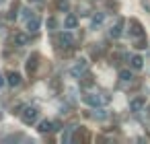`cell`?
<instances>
[{"mask_svg":"<svg viewBox=\"0 0 150 144\" xmlns=\"http://www.w3.org/2000/svg\"><path fill=\"white\" fill-rule=\"evenodd\" d=\"M88 117H95V119L103 121V119H107V117H109V111H105V109H99V107H95V113H91Z\"/></svg>","mask_w":150,"mask_h":144,"instance_id":"ac0fdd59","label":"cell"},{"mask_svg":"<svg viewBox=\"0 0 150 144\" xmlns=\"http://www.w3.org/2000/svg\"><path fill=\"white\" fill-rule=\"evenodd\" d=\"M2 2H4V0H0V4H2Z\"/></svg>","mask_w":150,"mask_h":144,"instance_id":"83f0119b","label":"cell"},{"mask_svg":"<svg viewBox=\"0 0 150 144\" xmlns=\"http://www.w3.org/2000/svg\"><path fill=\"white\" fill-rule=\"evenodd\" d=\"M4 82H6V78H4L2 74H0V89H2V87H4Z\"/></svg>","mask_w":150,"mask_h":144,"instance_id":"484cf974","label":"cell"},{"mask_svg":"<svg viewBox=\"0 0 150 144\" xmlns=\"http://www.w3.org/2000/svg\"><path fill=\"white\" fill-rule=\"evenodd\" d=\"M58 45L64 48V50H72V48H74V37H72V33H70V31L60 33V35H58Z\"/></svg>","mask_w":150,"mask_h":144,"instance_id":"7a4b0ae2","label":"cell"},{"mask_svg":"<svg viewBox=\"0 0 150 144\" xmlns=\"http://www.w3.org/2000/svg\"><path fill=\"white\" fill-rule=\"evenodd\" d=\"M39 60H41V56H39L37 52H33V54L27 58V64H25V66H27V74L33 76V74L37 72V68H39Z\"/></svg>","mask_w":150,"mask_h":144,"instance_id":"3957f363","label":"cell"},{"mask_svg":"<svg viewBox=\"0 0 150 144\" xmlns=\"http://www.w3.org/2000/svg\"><path fill=\"white\" fill-rule=\"evenodd\" d=\"M134 48H136V50H146V48H148V39H146V35L134 37Z\"/></svg>","mask_w":150,"mask_h":144,"instance_id":"e0dca14e","label":"cell"},{"mask_svg":"<svg viewBox=\"0 0 150 144\" xmlns=\"http://www.w3.org/2000/svg\"><path fill=\"white\" fill-rule=\"evenodd\" d=\"M39 25H41V21H39L37 17L27 19V29H29V33H37V31H39Z\"/></svg>","mask_w":150,"mask_h":144,"instance_id":"4fadbf2b","label":"cell"},{"mask_svg":"<svg viewBox=\"0 0 150 144\" xmlns=\"http://www.w3.org/2000/svg\"><path fill=\"white\" fill-rule=\"evenodd\" d=\"M54 123V132H58V130H62V121H52Z\"/></svg>","mask_w":150,"mask_h":144,"instance_id":"d4e9b609","label":"cell"},{"mask_svg":"<svg viewBox=\"0 0 150 144\" xmlns=\"http://www.w3.org/2000/svg\"><path fill=\"white\" fill-rule=\"evenodd\" d=\"M13 43H15L17 48H23V45L29 43V35H27V33H21V31L15 33V35H13Z\"/></svg>","mask_w":150,"mask_h":144,"instance_id":"30bf717a","label":"cell"},{"mask_svg":"<svg viewBox=\"0 0 150 144\" xmlns=\"http://www.w3.org/2000/svg\"><path fill=\"white\" fill-rule=\"evenodd\" d=\"M129 35L132 37H140V35H146L144 33V27L138 19H129Z\"/></svg>","mask_w":150,"mask_h":144,"instance_id":"5b68a950","label":"cell"},{"mask_svg":"<svg viewBox=\"0 0 150 144\" xmlns=\"http://www.w3.org/2000/svg\"><path fill=\"white\" fill-rule=\"evenodd\" d=\"M56 27H58V21H56L54 17H50V19H47V29H50V31H54Z\"/></svg>","mask_w":150,"mask_h":144,"instance_id":"603a6c76","label":"cell"},{"mask_svg":"<svg viewBox=\"0 0 150 144\" xmlns=\"http://www.w3.org/2000/svg\"><path fill=\"white\" fill-rule=\"evenodd\" d=\"M84 70H86V60H76V64L70 68V74L72 76H82Z\"/></svg>","mask_w":150,"mask_h":144,"instance_id":"9c48e42d","label":"cell"},{"mask_svg":"<svg viewBox=\"0 0 150 144\" xmlns=\"http://www.w3.org/2000/svg\"><path fill=\"white\" fill-rule=\"evenodd\" d=\"M31 2H41V0H31Z\"/></svg>","mask_w":150,"mask_h":144,"instance_id":"4316f807","label":"cell"},{"mask_svg":"<svg viewBox=\"0 0 150 144\" xmlns=\"http://www.w3.org/2000/svg\"><path fill=\"white\" fill-rule=\"evenodd\" d=\"M105 17H107L105 13H95V15H93V19H91V29H93V31H97V29L105 23Z\"/></svg>","mask_w":150,"mask_h":144,"instance_id":"ba28073f","label":"cell"},{"mask_svg":"<svg viewBox=\"0 0 150 144\" xmlns=\"http://www.w3.org/2000/svg\"><path fill=\"white\" fill-rule=\"evenodd\" d=\"M88 138H91V134L84 128H76V132L72 134V140L74 142H82V140H88Z\"/></svg>","mask_w":150,"mask_h":144,"instance_id":"7c38bea8","label":"cell"},{"mask_svg":"<svg viewBox=\"0 0 150 144\" xmlns=\"http://www.w3.org/2000/svg\"><path fill=\"white\" fill-rule=\"evenodd\" d=\"M127 60H129V64H132L134 70H142L144 68V58L142 56H129Z\"/></svg>","mask_w":150,"mask_h":144,"instance_id":"5bb4252c","label":"cell"},{"mask_svg":"<svg viewBox=\"0 0 150 144\" xmlns=\"http://www.w3.org/2000/svg\"><path fill=\"white\" fill-rule=\"evenodd\" d=\"M119 80L121 82H132L134 80V74H132V70H119Z\"/></svg>","mask_w":150,"mask_h":144,"instance_id":"ffe728a7","label":"cell"},{"mask_svg":"<svg viewBox=\"0 0 150 144\" xmlns=\"http://www.w3.org/2000/svg\"><path fill=\"white\" fill-rule=\"evenodd\" d=\"M95 84V76L93 74H88V72H82V78H80V87L86 91V89H91Z\"/></svg>","mask_w":150,"mask_h":144,"instance_id":"8fae6325","label":"cell"},{"mask_svg":"<svg viewBox=\"0 0 150 144\" xmlns=\"http://www.w3.org/2000/svg\"><path fill=\"white\" fill-rule=\"evenodd\" d=\"M21 119H23L25 126H33V123L39 119V109H37V107H23Z\"/></svg>","mask_w":150,"mask_h":144,"instance_id":"6da1fadb","label":"cell"},{"mask_svg":"<svg viewBox=\"0 0 150 144\" xmlns=\"http://www.w3.org/2000/svg\"><path fill=\"white\" fill-rule=\"evenodd\" d=\"M6 82H8L13 89L19 87V84H21V74H19V72H8V74H6Z\"/></svg>","mask_w":150,"mask_h":144,"instance_id":"9a60e30c","label":"cell"},{"mask_svg":"<svg viewBox=\"0 0 150 144\" xmlns=\"http://www.w3.org/2000/svg\"><path fill=\"white\" fill-rule=\"evenodd\" d=\"M99 97H101V103H109V101H111V95H109L107 91H101Z\"/></svg>","mask_w":150,"mask_h":144,"instance_id":"7402d4cb","label":"cell"},{"mask_svg":"<svg viewBox=\"0 0 150 144\" xmlns=\"http://www.w3.org/2000/svg\"><path fill=\"white\" fill-rule=\"evenodd\" d=\"M54 2H56V9L58 11H62V13L68 11V2H66V0H54Z\"/></svg>","mask_w":150,"mask_h":144,"instance_id":"44dd1931","label":"cell"},{"mask_svg":"<svg viewBox=\"0 0 150 144\" xmlns=\"http://www.w3.org/2000/svg\"><path fill=\"white\" fill-rule=\"evenodd\" d=\"M64 27H66V29H76V27H78V17H76V15H68V17L64 19Z\"/></svg>","mask_w":150,"mask_h":144,"instance_id":"2e32d148","label":"cell"},{"mask_svg":"<svg viewBox=\"0 0 150 144\" xmlns=\"http://www.w3.org/2000/svg\"><path fill=\"white\" fill-rule=\"evenodd\" d=\"M123 27H125V19L121 17V19H117V21H115V25L109 29V37H113V39H119V37L123 35Z\"/></svg>","mask_w":150,"mask_h":144,"instance_id":"277c9868","label":"cell"},{"mask_svg":"<svg viewBox=\"0 0 150 144\" xmlns=\"http://www.w3.org/2000/svg\"><path fill=\"white\" fill-rule=\"evenodd\" d=\"M41 134H47V132H52L54 130V123L50 121V119H43V121H39V128H37Z\"/></svg>","mask_w":150,"mask_h":144,"instance_id":"d6986e66","label":"cell"},{"mask_svg":"<svg viewBox=\"0 0 150 144\" xmlns=\"http://www.w3.org/2000/svg\"><path fill=\"white\" fill-rule=\"evenodd\" d=\"M144 105H146V99H144V97H134V99L129 101V111L140 113V111L144 109Z\"/></svg>","mask_w":150,"mask_h":144,"instance_id":"52a82bcc","label":"cell"},{"mask_svg":"<svg viewBox=\"0 0 150 144\" xmlns=\"http://www.w3.org/2000/svg\"><path fill=\"white\" fill-rule=\"evenodd\" d=\"M82 103L88 105V107H101V105H103V103H101V97H99V95H93V93H84V95H82Z\"/></svg>","mask_w":150,"mask_h":144,"instance_id":"8992f818","label":"cell"},{"mask_svg":"<svg viewBox=\"0 0 150 144\" xmlns=\"http://www.w3.org/2000/svg\"><path fill=\"white\" fill-rule=\"evenodd\" d=\"M33 17V11L31 9H23V19H31Z\"/></svg>","mask_w":150,"mask_h":144,"instance_id":"cb8c5ba5","label":"cell"}]
</instances>
